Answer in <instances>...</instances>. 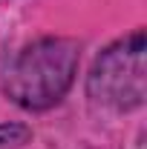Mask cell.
<instances>
[{"instance_id": "6da1fadb", "label": "cell", "mask_w": 147, "mask_h": 149, "mask_svg": "<svg viewBox=\"0 0 147 149\" xmlns=\"http://www.w3.org/2000/svg\"><path fill=\"white\" fill-rule=\"evenodd\" d=\"M75 72L78 43L69 37H43L15 57L3 77V89L23 109H49L72 86Z\"/></svg>"}, {"instance_id": "7a4b0ae2", "label": "cell", "mask_w": 147, "mask_h": 149, "mask_svg": "<svg viewBox=\"0 0 147 149\" xmlns=\"http://www.w3.org/2000/svg\"><path fill=\"white\" fill-rule=\"evenodd\" d=\"M144 32L136 29L95 60L90 74V95L112 109H136L144 103Z\"/></svg>"}, {"instance_id": "3957f363", "label": "cell", "mask_w": 147, "mask_h": 149, "mask_svg": "<svg viewBox=\"0 0 147 149\" xmlns=\"http://www.w3.org/2000/svg\"><path fill=\"white\" fill-rule=\"evenodd\" d=\"M32 132L23 123H0V149H18L29 141Z\"/></svg>"}]
</instances>
